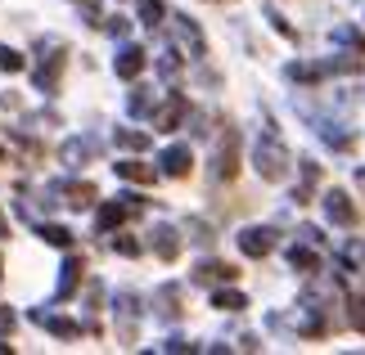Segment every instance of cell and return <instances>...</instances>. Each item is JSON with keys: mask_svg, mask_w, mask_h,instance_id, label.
I'll return each instance as SVG.
<instances>
[{"mask_svg": "<svg viewBox=\"0 0 365 355\" xmlns=\"http://www.w3.org/2000/svg\"><path fill=\"white\" fill-rule=\"evenodd\" d=\"M212 306H217V310H244L248 297H244L240 288H230V283H221V288L212 292Z\"/></svg>", "mask_w": 365, "mask_h": 355, "instance_id": "obj_25", "label": "cell"}, {"mask_svg": "<svg viewBox=\"0 0 365 355\" xmlns=\"http://www.w3.org/2000/svg\"><path fill=\"white\" fill-rule=\"evenodd\" d=\"M320 207H325L329 225H339V230H356L361 225V211H356V203H352L347 189H329L325 198H320Z\"/></svg>", "mask_w": 365, "mask_h": 355, "instance_id": "obj_6", "label": "cell"}, {"mask_svg": "<svg viewBox=\"0 0 365 355\" xmlns=\"http://www.w3.org/2000/svg\"><path fill=\"white\" fill-rule=\"evenodd\" d=\"M46 194H50V203H68L73 211L95 207V198H100L91 180H54V184H46Z\"/></svg>", "mask_w": 365, "mask_h": 355, "instance_id": "obj_4", "label": "cell"}, {"mask_svg": "<svg viewBox=\"0 0 365 355\" xmlns=\"http://www.w3.org/2000/svg\"><path fill=\"white\" fill-rule=\"evenodd\" d=\"M140 23H145V27H163L167 23V5H163V0H140Z\"/></svg>", "mask_w": 365, "mask_h": 355, "instance_id": "obj_29", "label": "cell"}, {"mask_svg": "<svg viewBox=\"0 0 365 355\" xmlns=\"http://www.w3.org/2000/svg\"><path fill=\"white\" fill-rule=\"evenodd\" d=\"M14 329H19V315L9 306H0V337H14Z\"/></svg>", "mask_w": 365, "mask_h": 355, "instance_id": "obj_35", "label": "cell"}, {"mask_svg": "<svg viewBox=\"0 0 365 355\" xmlns=\"http://www.w3.org/2000/svg\"><path fill=\"white\" fill-rule=\"evenodd\" d=\"M289 265L298 270V275H316V270H320V257H316L312 243H293V248H289Z\"/></svg>", "mask_w": 365, "mask_h": 355, "instance_id": "obj_22", "label": "cell"}, {"mask_svg": "<svg viewBox=\"0 0 365 355\" xmlns=\"http://www.w3.org/2000/svg\"><path fill=\"white\" fill-rule=\"evenodd\" d=\"M104 32L108 36H126V32H131V23H126L122 14H113V18H104Z\"/></svg>", "mask_w": 365, "mask_h": 355, "instance_id": "obj_37", "label": "cell"}, {"mask_svg": "<svg viewBox=\"0 0 365 355\" xmlns=\"http://www.w3.org/2000/svg\"><path fill=\"white\" fill-rule=\"evenodd\" d=\"M0 238H9V221H5V211H0Z\"/></svg>", "mask_w": 365, "mask_h": 355, "instance_id": "obj_40", "label": "cell"}, {"mask_svg": "<svg viewBox=\"0 0 365 355\" xmlns=\"http://www.w3.org/2000/svg\"><path fill=\"white\" fill-rule=\"evenodd\" d=\"M320 180V166L312 158H302V184L293 189V203H312V184Z\"/></svg>", "mask_w": 365, "mask_h": 355, "instance_id": "obj_26", "label": "cell"}, {"mask_svg": "<svg viewBox=\"0 0 365 355\" xmlns=\"http://www.w3.org/2000/svg\"><path fill=\"white\" fill-rule=\"evenodd\" d=\"M316 131H320V139H325L329 149H339V153L356 149V131H352V126H343V122H316Z\"/></svg>", "mask_w": 365, "mask_h": 355, "instance_id": "obj_19", "label": "cell"}, {"mask_svg": "<svg viewBox=\"0 0 365 355\" xmlns=\"http://www.w3.org/2000/svg\"><path fill=\"white\" fill-rule=\"evenodd\" d=\"M158 73H163L167 81H172V77H180V54H176V50H167L163 59H158Z\"/></svg>", "mask_w": 365, "mask_h": 355, "instance_id": "obj_34", "label": "cell"}, {"mask_svg": "<svg viewBox=\"0 0 365 355\" xmlns=\"http://www.w3.org/2000/svg\"><path fill=\"white\" fill-rule=\"evenodd\" d=\"M149 117H153V126H158V131H176V126H185V117H190V99L180 95V90H172V95H167V104L153 108Z\"/></svg>", "mask_w": 365, "mask_h": 355, "instance_id": "obj_10", "label": "cell"}, {"mask_svg": "<svg viewBox=\"0 0 365 355\" xmlns=\"http://www.w3.org/2000/svg\"><path fill=\"white\" fill-rule=\"evenodd\" d=\"M23 68H27V59H23V54L19 50H14V46H0V73H23Z\"/></svg>", "mask_w": 365, "mask_h": 355, "instance_id": "obj_31", "label": "cell"}, {"mask_svg": "<svg viewBox=\"0 0 365 355\" xmlns=\"http://www.w3.org/2000/svg\"><path fill=\"white\" fill-rule=\"evenodd\" d=\"M163 351H199V346H194V342H185V337H167V342H163Z\"/></svg>", "mask_w": 365, "mask_h": 355, "instance_id": "obj_38", "label": "cell"}, {"mask_svg": "<svg viewBox=\"0 0 365 355\" xmlns=\"http://www.w3.org/2000/svg\"><path fill=\"white\" fill-rule=\"evenodd\" d=\"M284 77L293 81V86H320V81L329 77V68H325V63H302V59H293V63H284Z\"/></svg>", "mask_w": 365, "mask_h": 355, "instance_id": "obj_18", "label": "cell"}, {"mask_svg": "<svg viewBox=\"0 0 365 355\" xmlns=\"http://www.w3.org/2000/svg\"><path fill=\"white\" fill-rule=\"evenodd\" d=\"M343 306H347V324H352V329L365 337V297H347Z\"/></svg>", "mask_w": 365, "mask_h": 355, "instance_id": "obj_30", "label": "cell"}, {"mask_svg": "<svg viewBox=\"0 0 365 355\" xmlns=\"http://www.w3.org/2000/svg\"><path fill=\"white\" fill-rule=\"evenodd\" d=\"M81 279H86V261H81V257H68V261L59 265V288H54V297H59V302H68V297L81 288Z\"/></svg>", "mask_w": 365, "mask_h": 355, "instance_id": "obj_15", "label": "cell"}, {"mask_svg": "<svg viewBox=\"0 0 365 355\" xmlns=\"http://www.w3.org/2000/svg\"><path fill=\"white\" fill-rule=\"evenodd\" d=\"M356 176H361V184H365V166H361V171H356Z\"/></svg>", "mask_w": 365, "mask_h": 355, "instance_id": "obj_41", "label": "cell"}, {"mask_svg": "<svg viewBox=\"0 0 365 355\" xmlns=\"http://www.w3.org/2000/svg\"><path fill=\"white\" fill-rule=\"evenodd\" d=\"M153 315L158 319H180V283H163L158 292H153Z\"/></svg>", "mask_w": 365, "mask_h": 355, "instance_id": "obj_20", "label": "cell"}, {"mask_svg": "<svg viewBox=\"0 0 365 355\" xmlns=\"http://www.w3.org/2000/svg\"><path fill=\"white\" fill-rule=\"evenodd\" d=\"M149 248H153L158 261H176L180 257V230H176V225H158L153 238H149Z\"/></svg>", "mask_w": 365, "mask_h": 355, "instance_id": "obj_17", "label": "cell"}, {"mask_svg": "<svg viewBox=\"0 0 365 355\" xmlns=\"http://www.w3.org/2000/svg\"><path fill=\"white\" fill-rule=\"evenodd\" d=\"M77 5L86 9V23H95V27H100V9H95V0H77Z\"/></svg>", "mask_w": 365, "mask_h": 355, "instance_id": "obj_39", "label": "cell"}, {"mask_svg": "<svg viewBox=\"0 0 365 355\" xmlns=\"http://www.w3.org/2000/svg\"><path fill=\"white\" fill-rule=\"evenodd\" d=\"M0 275H5V261H0Z\"/></svg>", "mask_w": 365, "mask_h": 355, "instance_id": "obj_42", "label": "cell"}, {"mask_svg": "<svg viewBox=\"0 0 365 355\" xmlns=\"http://www.w3.org/2000/svg\"><path fill=\"white\" fill-rule=\"evenodd\" d=\"M334 46H347V50L365 54V32H361V27H352V23H343V27H334Z\"/></svg>", "mask_w": 365, "mask_h": 355, "instance_id": "obj_27", "label": "cell"}, {"mask_svg": "<svg viewBox=\"0 0 365 355\" xmlns=\"http://www.w3.org/2000/svg\"><path fill=\"white\" fill-rule=\"evenodd\" d=\"M199 288H221V283H235L240 279V270H235L230 261H217V257H203L199 265H194V275H190Z\"/></svg>", "mask_w": 365, "mask_h": 355, "instance_id": "obj_8", "label": "cell"}, {"mask_svg": "<svg viewBox=\"0 0 365 355\" xmlns=\"http://www.w3.org/2000/svg\"><path fill=\"white\" fill-rule=\"evenodd\" d=\"M113 144L126 153H145L149 149V131H131V126H118L113 131Z\"/></svg>", "mask_w": 365, "mask_h": 355, "instance_id": "obj_23", "label": "cell"}, {"mask_svg": "<svg viewBox=\"0 0 365 355\" xmlns=\"http://www.w3.org/2000/svg\"><path fill=\"white\" fill-rule=\"evenodd\" d=\"M163 166L158 171L163 176H172V180H185L190 171H194V153H190V144H172V149H163V158H158Z\"/></svg>", "mask_w": 365, "mask_h": 355, "instance_id": "obj_14", "label": "cell"}, {"mask_svg": "<svg viewBox=\"0 0 365 355\" xmlns=\"http://www.w3.org/2000/svg\"><path fill=\"white\" fill-rule=\"evenodd\" d=\"M59 158H63V166H86V162H95L100 158V135H73V139H63V149H59Z\"/></svg>", "mask_w": 365, "mask_h": 355, "instance_id": "obj_9", "label": "cell"}, {"mask_svg": "<svg viewBox=\"0 0 365 355\" xmlns=\"http://www.w3.org/2000/svg\"><path fill=\"white\" fill-rule=\"evenodd\" d=\"M36 234H41V238H46V243H50V248H63V252H68V248H73V230H68V225H50V221H46V225H41V230H36Z\"/></svg>", "mask_w": 365, "mask_h": 355, "instance_id": "obj_28", "label": "cell"}, {"mask_svg": "<svg viewBox=\"0 0 365 355\" xmlns=\"http://www.w3.org/2000/svg\"><path fill=\"white\" fill-rule=\"evenodd\" d=\"M289 166H293V158H289V149H284V139L275 135V126L271 122H262V135H257V144H252V171H257L262 180H284L289 176Z\"/></svg>", "mask_w": 365, "mask_h": 355, "instance_id": "obj_1", "label": "cell"}, {"mask_svg": "<svg viewBox=\"0 0 365 355\" xmlns=\"http://www.w3.org/2000/svg\"><path fill=\"white\" fill-rule=\"evenodd\" d=\"M113 171H118L122 180H131V184H153V180H158V166H149V162H135V158L113 162Z\"/></svg>", "mask_w": 365, "mask_h": 355, "instance_id": "obj_21", "label": "cell"}, {"mask_svg": "<svg viewBox=\"0 0 365 355\" xmlns=\"http://www.w3.org/2000/svg\"><path fill=\"white\" fill-rule=\"evenodd\" d=\"M32 324H41L46 333L63 337V342H77V337H81V324L68 319V315H54V310H32Z\"/></svg>", "mask_w": 365, "mask_h": 355, "instance_id": "obj_13", "label": "cell"}, {"mask_svg": "<svg viewBox=\"0 0 365 355\" xmlns=\"http://www.w3.org/2000/svg\"><path fill=\"white\" fill-rule=\"evenodd\" d=\"M131 216H135V211H131V203H126V198H122V203H118V198H113V203H100V211H95V234H113V230H122Z\"/></svg>", "mask_w": 365, "mask_h": 355, "instance_id": "obj_12", "label": "cell"}, {"mask_svg": "<svg viewBox=\"0 0 365 355\" xmlns=\"http://www.w3.org/2000/svg\"><path fill=\"white\" fill-rule=\"evenodd\" d=\"M113 252H118V257H140L145 248H140V238H131V234H118V238H113Z\"/></svg>", "mask_w": 365, "mask_h": 355, "instance_id": "obj_33", "label": "cell"}, {"mask_svg": "<svg viewBox=\"0 0 365 355\" xmlns=\"http://www.w3.org/2000/svg\"><path fill=\"white\" fill-rule=\"evenodd\" d=\"M185 230H190V238H194V243H203V248H212V225H203V221H185Z\"/></svg>", "mask_w": 365, "mask_h": 355, "instance_id": "obj_32", "label": "cell"}, {"mask_svg": "<svg viewBox=\"0 0 365 355\" xmlns=\"http://www.w3.org/2000/svg\"><path fill=\"white\" fill-rule=\"evenodd\" d=\"M275 243H279V234L271 230V225H248V230L240 234V252H244V257H252V261L271 257Z\"/></svg>", "mask_w": 365, "mask_h": 355, "instance_id": "obj_7", "label": "cell"}, {"mask_svg": "<svg viewBox=\"0 0 365 355\" xmlns=\"http://www.w3.org/2000/svg\"><path fill=\"white\" fill-rule=\"evenodd\" d=\"M113 319H118V346H135V333H140V297L135 292H118Z\"/></svg>", "mask_w": 365, "mask_h": 355, "instance_id": "obj_5", "label": "cell"}, {"mask_svg": "<svg viewBox=\"0 0 365 355\" xmlns=\"http://www.w3.org/2000/svg\"><path fill=\"white\" fill-rule=\"evenodd\" d=\"M145 63H149V54L140 50V46H122L118 59H113V73H118L122 81H135L140 73H145Z\"/></svg>", "mask_w": 365, "mask_h": 355, "instance_id": "obj_16", "label": "cell"}, {"mask_svg": "<svg viewBox=\"0 0 365 355\" xmlns=\"http://www.w3.org/2000/svg\"><path fill=\"white\" fill-rule=\"evenodd\" d=\"M235 176H240V131L226 122V131H221V139H217V153H212V180L230 184Z\"/></svg>", "mask_w": 365, "mask_h": 355, "instance_id": "obj_3", "label": "cell"}, {"mask_svg": "<svg viewBox=\"0 0 365 355\" xmlns=\"http://www.w3.org/2000/svg\"><path fill=\"white\" fill-rule=\"evenodd\" d=\"M153 108H158V104H153V90L149 86H135L131 95H126V112H131V117H149Z\"/></svg>", "mask_w": 365, "mask_h": 355, "instance_id": "obj_24", "label": "cell"}, {"mask_svg": "<svg viewBox=\"0 0 365 355\" xmlns=\"http://www.w3.org/2000/svg\"><path fill=\"white\" fill-rule=\"evenodd\" d=\"M41 63H36V90L41 95H54V90H59V81H63V63H68V54H63V46H59V41H41Z\"/></svg>", "mask_w": 365, "mask_h": 355, "instance_id": "obj_2", "label": "cell"}, {"mask_svg": "<svg viewBox=\"0 0 365 355\" xmlns=\"http://www.w3.org/2000/svg\"><path fill=\"white\" fill-rule=\"evenodd\" d=\"M266 18H271V27H275V32H279V36H284V41H298V32H293V27H289L284 18H279V14H275V9H266Z\"/></svg>", "mask_w": 365, "mask_h": 355, "instance_id": "obj_36", "label": "cell"}, {"mask_svg": "<svg viewBox=\"0 0 365 355\" xmlns=\"http://www.w3.org/2000/svg\"><path fill=\"white\" fill-rule=\"evenodd\" d=\"M172 32H176V41L190 50V59H203L207 54V41H203V32H199V23L190 18V14H172Z\"/></svg>", "mask_w": 365, "mask_h": 355, "instance_id": "obj_11", "label": "cell"}]
</instances>
